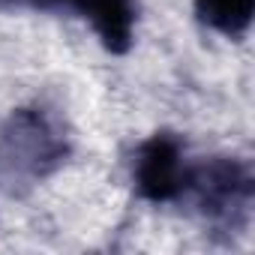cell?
Listing matches in <instances>:
<instances>
[{"mask_svg":"<svg viewBox=\"0 0 255 255\" xmlns=\"http://www.w3.org/2000/svg\"><path fill=\"white\" fill-rule=\"evenodd\" d=\"M69 156L63 123L45 108H18L0 126V189L24 192Z\"/></svg>","mask_w":255,"mask_h":255,"instance_id":"cell-1","label":"cell"},{"mask_svg":"<svg viewBox=\"0 0 255 255\" xmlns=\"http://www.w3.org/2000/svg\"><path fill=\"white\" fill-rule=\"evenodd\" d=\"M195 198L198 213L225 231H237L246 225L249 204H252V174L243 162L216 156L201 165H189L183 195Z\"/></svg>","mask_w":255,"mask_h":255,"instance_id":"cell-2","label":"cell"},{"mask_svg":"<svg viewBox=\"0 0 255 255\" xmlns=\"http://www.w3.org/2000/svg\"><path fill=\"white\" fill-rule=\"evenodd\" d=\"M189 177V165L183 162V144L171 132H156L150 135L135 156V186L138 195L165 204L183 195Z\"/></svg>","mask_w":255,"mask_h":255,"instance_id":"cell-3","label":"cell"},{"mask_svg":"<svg viewBox=\"0 0 255 255\" xmlns=\"http://www.w3.org/2000/svg\"><path fill=\"white\" fill-rule=\"evenodd\" d=\"M75 12L87 18L111 54H126L135 30V0H75Z\"/></svg>","mask_w":255,"mask_h":255,"instance_id":"cell-4","label":"cell"},{"mask_svg":"<svg viewBox=\"0 0 255 255\" xmlns=\"http://www.w3.org/2000/svg\"><path fill=\"white\" fill-rule=\"evenodd\" d=\"M195 15L210 30L237 39L252 24L255 0H195Z\"/></svg>","mask_w":255,"mask_h":255,"instance_id":"cell-5","label":"cell"},{"mask_svg":"<svg viewBox=\"0 0 255 255\" xmlns=\"http://www.w3.org/2000/svg\"><path fill=\"white\" fill-rule=\"evenodd\" d=\"M0 6H30L42 12H75V0H0Z\"/></svg>","mask_w":255,"mask_h":255,"instance_id":"cell-6","label":"cell"}]
</instances>
